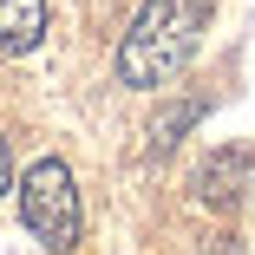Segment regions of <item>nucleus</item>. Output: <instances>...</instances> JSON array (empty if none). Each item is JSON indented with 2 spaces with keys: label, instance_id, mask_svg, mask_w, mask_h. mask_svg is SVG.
<instances>
[{
  "label": "nucleus",
  "instance_id": "obj_2",
  "mask_svg": "<svg viewBox=\"0 0 255 255\" xmlns=\"http://www.w3.org/2000/svg\"><path fill=\"white\" fill-rule=\"evenodd\" d=\"M20 223L53 255H66L79 242L85 216H79V177L66 170V157H33L26 164V177H20Z\"/></svg>",
  "mask_w": 255,
  "mask_h": 255
},
{
  "label": "nucleus",
  "instance_id": "obj_6",
  "mask_svg": "<svg viewBox=\"0 0 255 255\" xmlns=\"http://www.w3.org/2000/svg\"><path fill=\"white\" fill-rule=\"evenodd\" d=\"M7 190H20V183H13V150H7V137H0V203H7Z\"/></svg>",
  "mask_w": 255,
  "mask_h": 255
},
{
  "label": "nucleus",
  "instance_id": "obj_3",
  "mask_svg": "<svg viewBox=\"0 0 255 255\" xmlns=\"http://www.w3.org/2000/svg\"><path fill=\"white\" fill-rule=\"evenodd\" d=\"M46 39V0H0V53H33Z\"/></svg>",
  "mask_w": 255,
  "mask_h": 255
},
{
  "label": "nucleus",
  "instance_id": "obj_5",
  "mask_svg": "<svg viewBox=\"0 0 255 255\" xmlns=\"http://www.w3.org/2000/svg\"><path fill=\"white\" fill-rule=\"evenodd\" d=\"M203 112H210V98H183L177 112H164L157 125H150V150L164 157V150H170V144H177V137H183V131H190V125L203 118Z\"/></svg>",
  "mask_w": 255,
  "mask_h": 255
},
{
  "label": "nucleus",
  "instance_id": "obj_1",
  "mask_svg": "<svg viewBox=\"0 0 255 255\" xmlns=\"http://www.w3.org/2000/svg\"><path fill=\"white\" fill-rule=\"evenodd\" d=\"M210 13H216V0H144L137 20L125 26L118 39V85L131 92H164L190 59H196V46L203 33H210Z\"/></svg>",
  "mask_w": 255,
  "mask_h": 255
},
{
  "label": "nucleus",
  "instance_id": "obj_4",
  "mask_svg": "<svg viewBox=\"0 0 255 255\" xmlns=\"http://www.w3.org/2000/svg\"><path fill=\"white\" fill-rule=\"evenodd\" d=\"M242 170H255V157H242V150H216V157L196 170V196H203V203H242Z\"/></svg>",
  "mask_w": 255,
  "mask_h": 255
}]
</instances>
